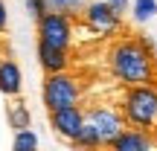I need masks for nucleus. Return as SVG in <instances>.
Masks as SVG:
<instances>
[{"instance_id": "12", "label": "nucleus", "mask_w": 157, "mask_h": 151, "mask_svg": "<svg viewBox=\"0 0 157 151\" xmlns=\"http://www.w3.org/2000/svg\"><path fill=\"white\" fill-rule=\"evenodd\" d=\"M70 145H76V148H102V140H99V134H96L93 122H87V119H84V125L78 128L76 140L70 142Z\"/></svg>"}, {"instance_id": "4", "label": "nucleus", "mask_w": 157, "mask_h": 151, "mask_svg": "<svg viewBox=\"0 0 157 151\" xmlns=\"http://www.w3.org/2000/svg\"><path fill=\"white\" fill-rule=\"evenodd\" d=\"M78 15H82V21H84L87 29H93L96 35H105V38L119 35L125 29L122 12H119L111 0H90V3H84V9L78 12Z\"/></svg>"}, {"instance_id": "13", "label": "nucleus", "mask_w": 157, "mask_h": 151, "mask_svg": "<svg viewBox=\"0 0 157 151\" xmlns=\"http://www.w3.org/2000/svg\"><path fill=\"white\" fill-rule=\"evenodd\" d=\"M157 15V0H134V21L143 23Z\"/></svg>"}, {"instance_id": "18", "label": "nucleus", "mask_w": 157, "mask_h": 151, "mask_svg": "<svg viewBox=\"0 0 157 151\" xmlns=\"http://www.w3.org/2000/svg\"><path fill=\"white\" fill-rule=\"evenodd\" d=\"M111 3H113V6H117V9H119V12H125V9H128V0H111Z\"/></svg>"}, {"instance_id": "3", "label": "nucleus", "mask_w": 157, "mask_h": 151, "mask_svg": "<svg viewBox=\"0 0 157 151\" xmlns=\"http://www.w3.org/2000/svg\"><path fill=\"white\" fill-rule=\"evenodd\" d=\"M84 93V84L82 78L70 70H61V73H47L44 78V87H41V96H44V108L47 113L58 111V108H67V105H78Z\"/></svg>"}, {"instance_id": "14", "label": "nucleus", "mask_w": 157, "mask_h": 151, "mask_svg": "<svg viewBox=\"0 0 157 151\" xmlns=\"http://www.w3.org/2000/svg\"><path fill=\"white\" fill-rule=\"evenodd\" d=\"M84 3L87 0H50V9H56V12H64V15H78V12L84 9Z\"/></svg>"}, {"instance_id": "15", "label": "nucleus", "mask_w": 157, "mask_h": 151, "mask_svg": "<svg viewBox=\"0 0 157 151\" xmlns=\"http://www.w3.org/2000/svg\"><path fill=\"white\" fill-rule=\"evenodd\" d=\"M12 145H15L17 151H21V148H38V137H35L29 128H21V131H15V140H12Z\"/></svg>"}, {"instance_id": "9", "label": "nucleus", "mask_w": 157, "mask_h": 151, "mask_svg": "<svg viewBox=\"0 0 157 151\" xmlns=\"http://www.w3.org/2000/svg\"><path fill=\"white\" fill-rule=\"evenodd\" d=\"M21 87H23V78H21V67L12 55H0V93L15 99L21 96Z\"/></svg>"}, {"instance_id": "10", "label": "nucleus", "mask_w": 157, "mask_h": 151, "mask_svg": "<svg viewBox=\"0 0 157 151\" xmlns=\"http://www.w3.org/2000/svg\"><path fill=\"white\" fill-rule=\"evenodd\" d=\"M151 145L154 142H151L148 134H143V131H137V128H128V125H125L111 142L113 151H148Z\"/></svg>"}, {"instance_id": "6", "label": "nucleus", "mask_w": 157, "mask_h": 151, "mask_svg": "<svg viewBox=\"0 0 157 151\" xmlns=\"http://www.w3.org/2000/svg\"><path fill=\"white\" fill-rule=\"evenodd\" d=\"M84 119H87V122H93L96 134H99V140H102V148H111L113 137L125 128V119H122V113H119V108L93 105V108H87V111H84Z\"/></svg>"}, {"instance_id": "2", "label": "nucleus", "mask_w": 157, "mask_h": 151, "mask_svg": "<svg viewBox=\"0 0 157 151\" xmlns=\"http://www.w3.org/2000/svg\"><path fill=\"white\" fill-rule=\"evenodd\" d=\"M125 125L151 137L157 145V84H128L119 102Z\"/></svg>"}, {"instance_id": "11", "label": "nucleus", "mask_w": 157, "mask_h": 151, "mask_svg": "<svg viewBox=\"0 0 157 151\" xmlns=\"http://www.w3.org/2000/svg\"><path fill=\"white\" fill-rule=\"evenodd\" d=\"M6 119H9V125H12L15 131L29 128V125H32V116H29V111H26L23 102H9V105H6Z\"/></svg>"}, {"instance_id": "7", "label": "nucleus", "mask_w": 157, "mask_h": 151, "mask_svg": "<svg viewBox=\"0 0 157 151\" xmlns=\"http://www.w3.org/2000/svg\"><path fill=\"white\" fill-rule=\"evenodd\" d=\"M82 125H84V108H78V105H67V108H58V111H50V128L56 131L58 140L73 142Z\"/></svg>"}, {"instance_id": "17", "label": "nucleus", "mask_w": 157, "mask_h": 151, "mask_svg": "<svg viewBox=\"0 0 157 151\" xmlns=\"http://www.w3.org/2000/svg\"><path fill=\"white\" fill-rule=\"evenodd\" d=\"M9 29V12H6V3L0 0V35Z\"/></svg>"}, {"instance_id": "5", "label": "nucleus", "mask_w": 157, "mask_h": 151, "mask_svg": "<svg viewBox=\"0 0 157 151\" xmlns=\"http://www.w3.org/2000/svg\"><path fill=\"white\" fill-rule=\"evenodd\" d=\"M35 32H38V41H44V44L70 50V44H73V15L50 9L35 21Z\"/></svg>"}, {"instance_id": "1", "label": "nucleus", "mask_w": 157, "mask_h": 151, "mask_svg": "<svg viewBox=\"0 0 157 151\" xmlns=\"http://www.w3.org/2000/svg\"><path fill=\"white\" fill-rule=\"evenodd\" d=\"M108 70L122 87L128 84H157V52L154 41L146 35L119 32L108 47Z\"/></svg>"}, {"instance_id": "8", "label": "nucleus", "mask_w": 157, "mask_h": 151, "mask_svg": "<svg viewBox=\"0 0 157 151\" xmlns=\"http://www.w3.org/2000/svg\"><path fill=\"white\" fill-rule=\"evenodd\" d=\"M38 64H41L44 73H61V70H70L73 55H70V50L50 47V44H44V41H38Z\"/></svg>"}, {"instance_id": "16", "label": "nucleus", "mask_w": 157, "mask_h": 151, "mask_svg": "<svg viewBox=\"0 0 157 151\" xmlns=\"http://www.w3.org/2000/svg\"><path fill=\"white\" fill-rule=\"evenodd\" d=\"M26 12L38 21L44 12H50V0H26Z\"/></svg>"}]
</instances>
